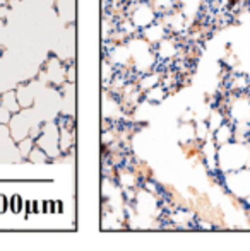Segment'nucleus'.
<instances>
[{"instance_id": "1", "label": "nucleus", "mask_w": 250, "mask_h": 251, "mask_svg": "<svg viewBox=\"0 0 250 251\" xmlns=\"http://www.w3.org/2000/svg\"><path fill=\"white\" fill-rule=\"evenodd\" d=\"M2 102H3V106H5L7 109H9L10 113H14V109H12V106L16 108V111L19 109V102H17L16 100V94L14 93H7L5 96L2 98Z\"/></svg>"}, {"instance_id": "2", "label": "nucleus", "mask_w": 250, "mask_h": 251, "mask_svg": "<svg viewBox=\"0 0 250 251\" xmlns=\"http://www.w3.org/2000/svg\"><path fill=\"white\" fill-rule=\"evenodd\" d=\"M10 120V111L7 108H0V123H7Z\"/></svg>"}, {"instance_id": "3", "label": "nucleus", "mask_w": 250, "mask_h": 251, "mask_svg": "<svg viewBox=\"0 0 250 251\" xmlns=\"http://www.w3.org/2000/svg\"><path fill=\"white\" fill-rule=\"evenodd\" d=\"M0 102H2V96H0Z\"/></svg>"}]
</instances>
